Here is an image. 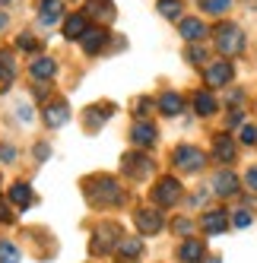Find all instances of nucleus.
<instances>
[{"mask_svg":"<svg viewBox=\"0 0 257 263\" xmlns=\"http://www.w3.org/2000/svg\"><path fill=\"white\" fill-rule=\"evenodd\" d=\"M86 191H89V200H93L96 206H118L121 203V187L115 178H89L86 181Z\"/></svg>","mask_w":257,"mask_h":263,"instance_id":"obj_1","label":"nucleus"},{"mask_svg":"<svg viewBox=\"0 0 257 263\" xmlns=\"http://www.w3.org/2000/svg\"><path fill=\"white\" fill-rule=\"evenodd\" d=\"M216 48L226 54V58H235V54L245 51V32L235 23H223L216 26Z\"/></svg>","mask_w":257,"mask_h":263,"instance_id":"obj_2","label":"nucleus"},{"mask_svg":"<svg viewBox=\"0 0 257 263\" xmlns=\"http://www.w3.org/2000/svg\"><path fill=\"white\" fill-rule=\"evenodd\" d=\"M175 168H181V172H200V168H207V156L194 146H181L175 153Z\"/></svg>","mask_w":257,"mask_h":263,"instance_id":"obj_3","label":"nucleus"},{"mask_svg":"<svg viewBox=\"0 0 257 263\" xmlns=\"http://www.w3.org/2000/svg\"><path fill=\"white\" fill-rule=\"evenodd\" d=\"M153 200H156L159 206H175V203L181 200V184H178L175 178H162V181H156V187H153Z\"/></svg>","mask_w":257,"mask_h":263,"instance_id":"obj_4","label":"nucleus"},{"mask_svg":"<svg viewBox=\"0 0 257 263\" xmlns=\"http://www.w3.org/2000/svg\"><path fill=\"white\" fill-rule=\"evenodd\" d=\"M121 232H118V225H102V229L93 235V254H105V251H112L115 244H118Z\"/></svg>","mask_w":257,"mask_h":263,"instance_id":"obj_5","label":"nucleus"},{"mask_svg":"<svg viewBox=\"0 0 257 263\" xmlns=\"http://www.w3.org/2000/svg\"><path fill=\"white\" fill-rule=\"evenodd\" d=\"M232 64L229 61H216V64H210L207 70H204V77H207V83L210 86H226L229 80H232Z\"/></svg>","mask_w":257,"mask_h":263,"instance_id":"obj_6","label":"nucleus"},{"mask_svg":"<svg viewBox=\"0 0 257 263\" xmlns=\"http://www.w3.org/2000/svg\"><path fill=\"white\" fill-rule=\"evenodd\" d=\"M162 213L159 210H140L137 213V229L143 232V235H156V232H162Z\"/></svg>","mask_w":257,"mask_h":263,"instance_id":"obj_7","label":"nucleus"},{"mask_svg":"<svg viewBox=\"0 0 257 263\" xmlns=\"http://www.w3.org/2000/svg\"><path fill=\"white\" fill-rule=\"evenodd\" d=\"M131 140L143 149V146H153V143L159 140V134H156V127H153L150 121H137L134 130H131Z\"/></svg>","mask_w":257,"mask_h":263,"instance_id":"obj_8","label":"nucleus"},{"mask_svg":"<svg viewBox=\"0 0 257 263\" xmlns=\"http://www.w3.org/2000/svg\"><path fill=\"white\" fill-rule=\"evenodd\" d=\"M121 165H124V172H127V175H134V178L150 175V172H153V162L146 159V156H137V153H127Z\"/></svg>","mask_w":257,"mask_h":263,"instance_id":"obj_9","label":"nucleus"},{"mask_svg":"<svg viewBox=\"0 0 257 263\" xmlns=\"http://www.w3.org/2000/svg\"><path fill=\"white\" fill-rule=\"evenodd\" d=\"M86 29H89L86 13H70V16H67V23H64V35H67L70 42L83 39V35H86Z\"/></svg>","mask_w":257,"mask_h":263,"instance_id":"obj_10","label":"nucleus"},{"mask_svg":"<svg viewBox=\"0 0 257 263\" xmlns=\"http://www.w3.org/2000/svg\"><path fill=\"white\" fill-rule=\"evenodd\" d=\"M200 229H204L207 235H219V232L229 229V216L223 210H213V213H207L204 219H200Z\"/></svg>","mask_w":257,"mask_h":263,"instance_id":"obj_11","label":"nucleus"},{"mask_svg":"<svg viewBox=\"0 0 257 263\" xmlns=\"http://www.w3.org/2000/svg\"><path fill=\"white\" fill-rule=\"evenodd\" d=\"M213 187H216L219 197H235V194H238V178L229 172V168H223V172L213 178Z\"/></svg>","mask_w":257,"mask_h":263,"instance_id":"obj_12","label":"nucleus"},{"mask_svg":"<svg viewBox=\"0 0 257 263\" xmlns=\"http://www.w3.org/2000/svg\"><path fill=\"white\" fill-rule=\"evenodd\" d=\"M64 16V0H42L39 4V20L45 26H54Z\"/></svg>","mask_w":257,"mask_h":263,"instance_id":"obj_13","label":"nucleus"},{"mask_svg":"<svg viewBox=\"0 0 257 263\" xmlns=\"http://www.w3.org/2000/svg\"><path fill=\"white\" fill-rule=\"evenodd\" d=\"M83 51L86 54H99L102 48H105V42H108V32L105 29H86V35H83Z\"/></svg>","mask_w":257,"mask_h":263,"instance_id":"obj_14","label":"nucleus"},{"mask_svg":"<svg viewBox=\"0 0 257 263\" xmlns=\"http://www.w3.org/2000/svg\"><path fill=\"white\" fill-rule=\"evenodd\" d=\"M45 124L48 127H61V124H67V118H70V108H67V102H51L48 108H45Z\"/></svg>","mask_w":257,"mask_h":263,"instance_id":"obj_15","label":"nucleus"},{"mask_svg":"<svg viewBox=\"0 0 257 263\" xmlns=\"http://www.w3.org/2000/svg\"><path fill=\"white\" fill-rule=\"evenodd\" d=\"M178 257L185 260V263H204L207 248L200 241H185V244H181V251H178Z\"/></svg>","mask_w":257,"mask_h":263,"instance_id":"obj_16","label":"nucleus"},{"mask_svg":"<svg viewBox=\"0 0 257 263\" xmlns=\"http://www.w3.org/2000/svg\"><path fill=\"white\" fill-rule=\"evenodd\" d=\"M10 203L20 206V210H29V206L35 203L32 187H29V184H13V187H10Z\"/></svg>","mask_w":257,"mask_h":263,"instance_id":"obj_17","label":"nucleus"},{"mask_svg":"<svg viewBox=\"0 0 257 263\" xmlns=\"http://www.w3.org/2000/svg\"><path fill=\"white\" fill-rule=\"evenodd\" d=\"M29 73H32L35 80H51L54 73H58V64H54L51 58H35L32 67H29Z\"/></svg>","mask_w":257,"mask_h":263,"instance_id":"obj_18","label":"nucleus"},{"mask_svg":"<svg viewBox=\"0 0 257 263\" xmlns=\"http://www.w3.org/2000/svg\"><path fill=\"white\" fill-rule=\"evenodd\" d=\"M16 77V58H13V51H0V83L10 86Z\"/></svg>","mask_w":257,"mask_h":263,"instance_id":"obj_19","label":"nucleus"},{"mask_svg":"<svg viewBox=\"0 0 257 263\" xmlns=\"http://www.w3.org/2000/svg\"><path fill=\"white\" fill-rule=\"evenodd\" d=\"M181 108H185V102H181L178 92H165V96L159 99V111H162V115H181Z\"/></svg>","mask_w":257,"mask_h":263,"instance_id":"obj_20","label":"nucleus"},{"mask_svg":"<svg viewBox=\"0 0 257 263\" xmlns=\"http://www.w3.org/2000/svg\"><path fill=\"white\" fill-rule=\"evenodd\" d=\"M112 111H115V105H96V108H89V111H86L89 130H99V127L105 124V115H112Z\"/></svg>","mask_w":257,"mask_h":263,"instance_id":"obj_21","label":"nucleus"},{"mask_svg":"<svg viewBox=\"0 0 257 263\" xmlns=\"http://www.w3.org/2000/svg\"><path fill=\"white\" fill-rule=\"evenodd\" d=\"M181 35H185L188 42H194V39H204V35H207V26L200 23V20H181Z\"/></svg>","mask_w":257,"mask_h":263,"instance_id":"obj_22","label":"nucleus"},{"mask_svg":"<svg viewBox=\"0 0 257 263\" xmlns=\"http://www.w3.org/2000/svg\"><path fill=\"white\" fill-rule=\"evenodd\" d=\"M140 254H143V241H137V238H127V241L118 244V257L121 260H134Z\"/></svg>","mask_w":257,"mask_h":263,"instance_id":"obj_23","label":"nucleus"},{"mask_svg":"<svg viewBox=\"0 0 257 263\" xmlns=\"http://www.w3.org/2000/svg\"><path fill=\"white\" fill-rule=\"evenodd\" d=\"M89 13H93L96 20H115V7L108 4V0H89Z\"/></svg>","mask_w":257,"mask_h":263,"instance_id":"obj_24","label":"nucleus"},{"mask_svg":"<svg viewBox=\"0 0 257 263\" xmlns=\"http://www.w3.org/2000/svg\"><path fill=\"white\" fill-rule=\"evenodd\" d=\"M216 159H223V162L235 159V143L229 137H216Z\"/></svg>","mask_w":257,"mask_h":263,"instance_id":"obj_25","label":"nucleus"},{"mask_svg":"<svg viewBox=\"0 0 257 263\" xmlns=\"http://www.w3.org/2000/svg\"><path fill=\"white\" fill-rule=\"evenodd\" d=\"M159 13L165 16V20H181V13H185V10H181L178 0H159Z\"/></svg>","mask_w":257,"mask_h":263,"instance_id":"obj_26","label":"nucleus"},{"mask_svg":"<svg viewBox=\"0 0 257 263\" xmlns=\"http://www.w3.org/2000/svg\"><path fill=\"white\" fill-rule=\"evenodd\" d=\"M197 111L200 115H213L216 111V99L210 96V92H197Z\"/></svg>","mask_w":257,"mask_h":263,"instance_id":"obj_27","label":"nucleus"},{"mask_svg":"<svg viewBox=\"0 0 257 263\" xmlns=\"http://www.w3.org/2000/svg\"><path fill=\"white\" fill-rule=\"evenodd\" d=\"M0 263H20V251L10 241H0Z\"/></svg>","mask_w":257,"mask_h":263,"instance_id":"obj_28","label":"nucleus"},{"mask_svg":"<svg viewBox=\"0 0 257 263\" xmlns=\"http://www.w3.org/2000/svg\"><path fill=\"white\" fill-rule=\"evenodd\" d=\"M232 0H204V13H226Z\"/></svg>","mask_w":257,"mask_h":263,"instance_id":"obj_29","label":"nucleus"},{"mask_svg":"<svg viewBox=\"0 0 257 263\" xmlns=\"http://www.w3.org/2000/svg\"><path fill=\"white\" fill-rule=\"evenodd\" d=\"M16 45H20L23 51H39L42 45H39V39H35V35H20V42H16Z\"/></svg>","mask_w":257,"mask_h":263,"instance_id":"obj_30","label":"nucleus"},{"mask_svg":"<svg viewBox=\"0 0 257 263\" xmlns=\"http://www.w3.org/2000/svg\"><path fill=\"white\" fill-rule=\"evenodd\" d=\"M232 225H235V229H248V225H251V213L248 210H238L235 219H232Z\"/></svg>","mask_w":257,"mask_h":263,"instance_id":"obj_31","label":"nucleus"},{"mask_svg":"<svg viewBox=\"0 0 257 263\" xmlns=\"http://www.w3.org/2000/svg\"><path fill=\"white\" fill-rule=\"evenodd\" d=\"M242 143H257V127H242Z\"/></svg>","mask_w":257,"mask_h":263,"instance_id":"obj_32","label":"nucleus"},{"mask_svg":"<svg viewBox=\"0 0 257 263\" xmlns=\"http://www.w3.org/2000/svg\"><path fill=\"white\" fill-rule=\"evenodd\" d=\"M4 222H13V213H10L7 200H0V225H4Z\"/></svg>","mask_w":257,"mask_h":263,"instance_id":"obj_33","label":"nucleus"},{"mask_svg":"<svg viewBox=\"0 0 257 263\" xmlns=\"http://www.w3.org/2000/svg\"><path fill=\"white\" fill-rule=\"evenodd\" d=\"M51 156V146L48 143H39V146H35V159H48Z\"/></svg>","mask_w":257,"mask_h":263,"instance_id":"obj_34","label":"nucleus"},{"mask_svg":"<svg viewBox=\"0 0 257 263\" xmlns=\"http://www.w3.org/2000/svg\"><path fill=\"white\" fill-rule=\"evenodd\" d=\"M0 159H4V162H13V159H16V149H13V146H0Z\"/></svg>","mask_w":257,"mask_h":263,"instance_id":"obj_35","label":"nucleus"},{"mask_svg":"<svg viewBox=\"0 0 257 263\" xmlns=\"http://www.w3.org/2000/svg\"><path fill=\"white\" fill-rule=\"evenodd\" d=\"M175 232H181V235L191 232V219H178V222H175Z\"/></svg>","mask_w":257,"mask_h":263,"instance_id":"obj_36","label":"nucleus"},{"mask_svg":"<svg viewBox=\"0 0 257 263\" xmlns=\"http://www.w3.org/2000/svg\"><path fill=\"white\" fill-rule=\"evenodd\" d=\"M188 61L194 64V61H204V48H191L188 51Z\"/></svg>","mask_w":257,"mask_h":263,"instance_id":"obj_37","label":"nucleus"},{"mask_svg":"<svg viewBox=\"0 0 257 263\" xmlns=\"http://www.w3.org/2000/svg\"><path fill=\"white\" fill-rule=\"evenodd\" d=\"M245 181H248V187H254V191H257V168H251V172L245 175Z\"/></svg>","mask_w":257,"mask_h":263,"instance_id":"obj_38","label":"nucleus"},{"mask_svg":"<svg viewBox=\"0 0 257 263\" xmlns=\"http://www.w3.org/2000/svg\"><path fill=\"white\" fill-rule=\"evenodd\" d=\"M229 102H232V105H242V102H245V96H242V92H238V89H235V92H232V96H229Z\"/></svg>","mask_w":257,"mask_h":263,"instance_id":"obj_39","label":"nucleus"},{"mask_svg":"<svg viewBox=\"0 0 257 263\" xmlns=\"http://www.w3.org/2000/svg\"><path fill=\"white\" fill-rule=\"evenodd\" d=\"M0 29H7V13H0Z\"/></svg>","mask_w":257,"mask_h":263,"instance_id":"obj_40","label":"nucleus"},{"mask_svg":"<svg viewBox=\"0 0 257 263\" xmlns=\"http://www.w3.org/2000/svg\"><path fill=\"white\" fill-rule=\"evenodd\" d=\"M0 4H7V0H0Z\"/></svg>","mask_w":257,"mask_h":263,"instance_id":"obj_41","label":"nucleus"}]
</instances>
